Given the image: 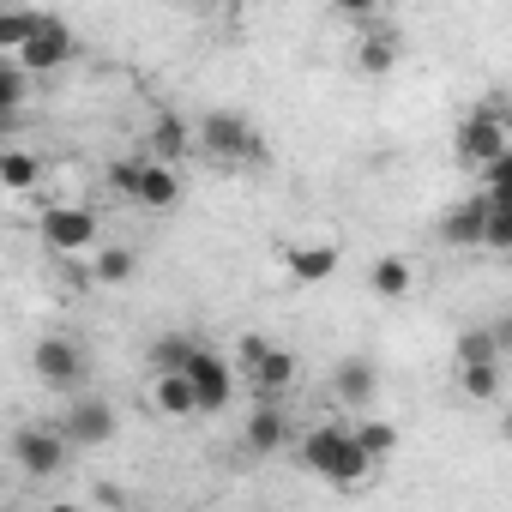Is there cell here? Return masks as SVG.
<instances>
[{"label":"cell","mask_w":512,"mask_h":512,"mask_svg":"<svg viewBox=\"0 0 512 512\" xmlns=\"http://www.w3.org/2000/svg\"><path fill=\"white\" fill-rule=\"evenodd\" d=\"M272 350H278V344H272L266 332H241V380H247L253 368H260V362H266Z\"/></svg>","instance_id":"83f0119b"},{"label":"cell","mask_w":512,"mask_h":512,"mask_svg":"<svg viewBox=\"0 0 512 512\" xmlns=\"http://www.w3.org/2000/svg\"><path fill=\"white\" fill-rule=\"evenodd\" d=\"M37 175H43V163H37L31 151H19V145L0 151V187H7V193H31Z\"/></svg>","instance_id":"603a6c76"},{"label":"cell","mask_w":512,"mask_h":512,"mask_svg":"<svg viewBox=\"0 0 512 512\" xmlns=\"http://www.w3.org/2000/svg\"><path fill=\"white\" fill-rule=\"evenodd\" d=\"M199 151L217 157V163H266L260 127H253L247 115H235V109H211L199 121Z\"/></svg>","instance_id":"3957f363"},{"label":"cell","mask_w":512,"mask_h":512,"mask_svg":"<svg viewBox=\"0 0 512 512\" xmlns=\"http://www.w3.org/2000/svg\"><path fill=\"white\" fill-rule=\"evenodd\" d=\"M31 362H37L43 386H55V392H67V386H79V380H85V350H79L73 338H43Z\"/></svg>","instance_id":"8fae6325"},{"label":"cell","mask_w":512,"mask_h":512,"mask_svg":"<svg viewBox=\"0 0 512 512\" xmlns=\"http://www.w3.org/2000/svg\"><path fill=\"white\" fill-rule=\"evenodd\" d=\"M37 229H43L49 253H61V260H73V253H91V260H97V247H103V223H97V211H91V205H73V199L49 205Z\"/></svg>","instance_id":"277c9868"},{"label":"cell","mask_w":512,"mask_h":512,"mask_svg":"<svg viewBox=\"0 0 512 512\" xmlns=\"http://www.w3.org/2000/svg\"><path fill=\"white\" fill-rule=\"evenodd\" d=\"M139 151H145V157H151V163H169V169H175V163H181V157H187V151H193V127H187V121H181V115H157V121H151V133H145V145H139Z\"/></svg>","instance_id":"4fadbf2b"},{"label":"cell","mask_w":512,"mask_h":512,"mask_svg":"<svg viewBox=\"0 0 512 512\" xmlns=\"http://www.w3.org/2000/svg\"><path fill=\"white\" fill-rule=\"evenodd\" d=\"M25 97H31V73L13 61V55H0V121L13 127V115L25 109Z\"/></svg>","instance_id":"7402d4cb"},{"label":"cell","mask_w":512,"mask_h":512,"mask_svg":"<svg viewBox=\"0 0 512 512\" xmlns=\"http://www.w3.org/2000/svg\"><path fill=\"white\" fill-rule=\"evenodd\" d=\"M284 272L296 278V284H326L332 272H338V241H290L284 247Z\"/></svg>","instance_id":"7c38bea8"},{"label":"cell","mask_w":512,"mask_h":512,"mask_svg":"<svg viewBox=\"0 0 512 512\" xmlns=\"http://www.w3.org/2000/svg\"><path fill=\"white\" fill-rule=\"evenodd\" d=\"M482 193H488V205H494V211H512V151L482 175Z\"/></svg>","instance_id":"484cf974"},{"label":"cell","mask_w":512,"mask_h":512,"mask_svg":"<svg viewBox=\"0 0 512 512\" xmlns=\"http://www.w3.org/2000/svg\"><path fill=\"white\" fill-rule=\"evenodd\" d=\"M488 217H494L488 193H470L464 205H452V211L440 217V241H446V247H488Z\"/></svg>","instance_id":"30bf717a"},{"label":"cell","mask_w":512,"mask_h":512,"mask_svg":"<svg viewBox=\"0 0 512 512\" xmlns=\"http://www.w3.org/2000/svg\"><path fill=\"white\" fill-rule=\"evenodd\" d=\"M494 338H500V356H506V350H512V314H506V320H494Z\"/></svg>","instance_id":"f546056e"},{"label":"cell","mask_w":512,"mask_h":512,"mask_svg":"<svg viewBox=\"0 0 512 512\" xmlns=\"http://www.w3.org/2000/svg\"><path fill=\"white\" fill-rule=\"evenodd\" d=\"M73 49H79V37L49 13V19H43V31L31 37V49H25V55H13V61H19L25 73H55V67H67V61H73Z\"/></svg>","instance_id":"9c48e42d"},{"label":"cell","mask_w":512,"mask_h":512,"mask_svg":"<svg viewBox=\"0 0 512 512\" xmlns=\"http://www.w3.org/2000/svg\"><path fill=\"white\" fill-rule=\"evenodd\" d=\"M380 392V368L368 362V356H344L338 368H332V398L338 404H368Z\"/></svg>","instance_id":"9a60e30c"},{"label":"cell","mask_w":512,"mask_h":512,"mask_svg":"<svg viewBox=\"0 0 512 512\" xmlns=\"http://www.w3.org/2000/svg\"><path fill=\"white\" fill-rule=\"evenodd\" d=\"M302 464H308L314 476L338 482V488H362L368 470H374V458L362 452L356 428H344V422H320V428H308V434H302Z\"/></svg>","instance_id":"6da1fadb"},{"label":"cell","mask_w":512,"mask_h":512,"mask_svg":"<svg viewBox=\"0 0 512 512\" xmlns=\"http://www.w3.org/2000/svg\"><path fill=\"white\" fill-rule=\"evenodd\" d=\"M296 374H302V362L290 350H272L260 368L247 374V386H253V398H260V404H284V392L296 386Z\"/></svg>","instance_id":"5bb4252c"},{"label":"cell","mask_w":512,"mask_h":512,"mask_svg":"<svg viewBox=\"0 0 512 512\" xmlns=\"http://www.w3.org/2000/svg\"><path fill=\"white\" fill-rule=\"evenodd\" d=\"M284 440H290L284 404H253V416H247V428H241V446H247V452H278Z\"/></svg>","instance_id":"2e32d148"},{"label":"cell","mask_w":512,"mask_h":512,"mask_svg":"<svg viewBox=\"0 0 512 512\" xmlns=\"http://www.w3.org/2000/svg\"><path fill=\"white\" fill-rule=\"evenodd\" d=\"M55 428L67 434V446H109V440H115V428H121V416H115V404H109V398H73V404H67V416H61Z\"/></svg>","instance_id":"52a82bcc"},{"label":"cell","mask_w":512,"mask_h":512,"mask_svg":"<svg viewBox=\"0 0 512 512\" xmlns=\"http://www.w3.org/2000/svg\"><path fill=\"white\" fill-rule=\"evenodd\" d=\"M193 356H199V344H193L187 332H169V338L151 344V374H187Z\"/></svg>","instance_id":"cb8c5ba5"},{"label":"cell","mask_w":512,"mask_h":512,"mask_svg":"<svg viewBox=\"0 0 512 512\" xmlns=\"http://www.w3.org/2000/svg\"><path fill=\"white\" fill-rule=\"evenodd\" d=\"M458 386H464V398H494L500 392V368H458Z\"/></svg>","instance_id":"4316f807"},{"label":"cell","mask_w":512,"mask_h":512,"mask_svg":"<svg viewBox=\"0 0 512 512\" xmlns=\"http://www.w3.org/2000/svg\"><path fill=\"white\" fill-rule=\"evenodd\" d=\"M187 380H193L199 416H217V410H229V398H235V368H229L217 350H205V344H199V356L187 362Z\"/></svg>","instance_id":"ba28073f"},{"label":"cell","mask_w":512,"mask_h":512,"mask_svg":"<svg viewBox=\"0 0 512 512\" xmlns=\"http://www.w3.org/2000/svg\"><path fill=\"white\" fill-rule=\"evenodd\" d=\"M133 272H139V260H133L127 247H115V241L97 247V260H91V284H97V290H121Z\"/></svg>","instance_id":"d6986e66"},{"label":"cell","mask_w":512,"mask_h":512,"mask_svg":"<svg viewBox=\"0 0 512 512\" xmlns=\"http://www.w3.org/2000/svg\"><path fill=\"white\" fill-rule=\"evenodd\" d=\"M151 404L163 410V416H199V398H193V380L187 374H151Z\"/></svg>","instance_id":"ac0fdd59"},{"label":"cell","mask_w":512,"mask_h":512,"mask_svg":"<svg viewBox=\"0 0 512 512\" xmlns=\"http://www.w3.org/2000/svg\"><path fill=\"white\" fill-rule=\"evenodd\" d=\"M452 145H458V163H470V169H482V175H488V169L512 151V133H506L500 109H470Z\"/></svg>","instance_id":"5b68a950"},{"label":"cell","mask_w":512,"mask_h":512,"mask_svg":"<svg viewBox=\"0 0 512 512\" xmlns=\"http://www.w3.org/2000/svg\"><path fill=\"white\" fill-rule=\"evenodd\" d=\"M356 440H362V452H368V458H392V452H398V428H392V422H380V416L356 422Z\"/></svg>","instance_id":"d4e9b609"},{"label":"cell","mask_w":512,"mask_h":512,"mask_svg":"<svg viewBox=\"0 0 512 512\" xmlns=\"http://www.w3.org/2000/svg\"><path fill=\"white\" fill-rule=\"evenodd\" d=\"M410 284H416V272H410V260H398V253L374 260V272H368V290H374V296H386V302L410 296Z\"/></svg>","instance_id":"44dd1931"},{"label":"cell","mask_w":512,"mask_h":512,"mask_svg":"<svg viewBox=\"0 0 512 512\" xmlns=\"http://www.w3.org/2000/svg\"><path fill=\"white\" fill-rule=\"evenodd\" d=\"M356 67H362V73H392V67H398V25L374 19V25L362 31V43H356Z\"/></svg>","instance_id":"e0dca14e"},{"label":"cell","mask_w":512,"mask_h":512,"mask_svg":"<svg viewBox=\"0 0 512 512\" xmlns=\"http://www.w3.org/2000/svg\"><path fill=\"white\" fill-rule=\"evenodd\" d=\"M488 247L494 253H512V211H494L488 217Z\"/></svg>","instance_id":"f1b7e54d"},{"label":"cell","mask_w":512,"mask_h":512,"mask_svg":"<svg viewBox=\"0 0 512 512\" xmlns=\"http://www.w3.org/2000/svg\"><path fill=\"white\" fill-rule=\"evenodd\" d=\"M13 464H19L25 476L49 482V476L67 464V434H61V428H37V422H25V428L13 434Z\"/></svg>","instance_id":"8992f818"},{"label":"cell","mask_w":512,"mask_h":512,"mask_svg":"<svg viewBox=\"0 0 512 512\" xmlns=\"http://www.w3.org/2000/svg\"><path fill=\"white\" fill-rule=\"evenodd\" d=\"M49 512H91V506H79V500H55Z\"/></svg>","instance_id":"4dcf8cb0"},{"label":"cell","mask_w":512,"mask_h":512,"mask_svg":"<svg viewBox=\"0 0 512 512\" xmlns=\"http://www.w3.org/2000/svg\"><path fill=\"white\" fill-rule=\"evenodd\" d=\"M109 187H115L127 205H145V211H169V205L181 199V175H175L169 163H151L145 151L109 163Z\"/></svg>","instance_id":"7a4b0ae2"},{"label":"cell","mask_w":512,"mask_h":512,"mask_svg":"<svg viewBox=\"0 0 512 512\" xmlns=\"http://www.w3.org/2000/svg\"><path fill=\"white\" fill-rule=\"evenodd\" d=\"M458 368H500V338H494V326H464V332H458Z\"/></svg>","instance_id":"ffe728a7"}]
</instances>
